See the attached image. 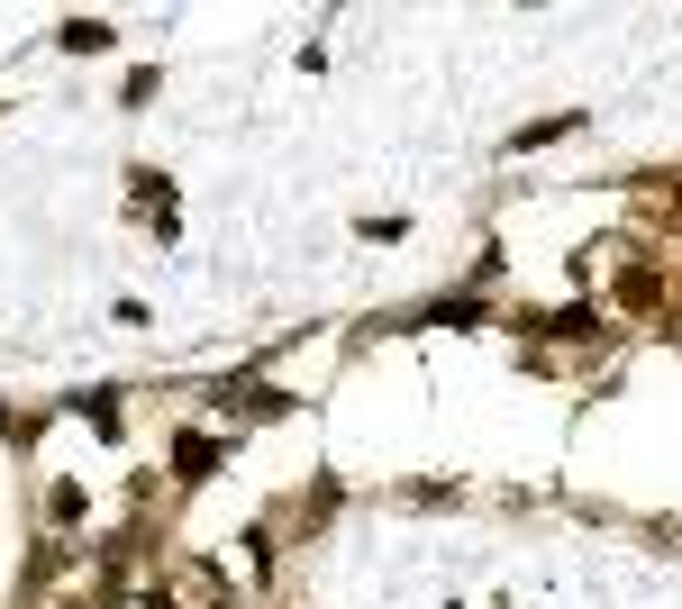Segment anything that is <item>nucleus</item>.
<instances>
[{
	"mask_svg": "<svg viewBox=\"0 0 682 609\" xmlns=\"http://www.w3.org/2000/svg\"><path fill=\"white\" fill-rule=\"evenodd\" d=\"M173 464H183V482H200V473L219 464V446L210 437H183V446H173Z\"/></svg>",
	"mask_w": 682,
	"mask_h": 609,
	"instance_id": "obj_1",
	"label": "nucleus"
},
{
	"mask_svg": "<svg viewBox=\"0 0 682 609\" xmlns=\"http://www.w3.org/2000/svg\"><path fill=\"white\" fill-rule=\"evenodd\" d=\"M100 46H110V28H100V18H73V28H64V55H100Z\"/></svg>",
	"mask_w": 682,
	"mask_h": 609,
	"instance_id": "obj_2",
	"label": "nucleus"
},
{
	"mask_svg": "<svg viewBox=\"0 0 682 609\" xmlns=\"http://www.w3.org/2000/svg\"><path fill=\"white\" fill-rule=\"evenodd\" d=\"M73 410H83V419L100 427V437H110V427H119V391H83V400H73Z\"/></svg>",
	"mask_w": 682,
	"mask_h": 609,
	"instance_id": "obj_3",
	"label": "nucleus"
},
{
	"mask_svg": "<svg viewBox=\"0 0 682 609\" xmlns=\"http://www.w3.org/2000/svg\"><path fill=\"white\" fill-rule=\"evenodd\" d=\"M528 327H546V337H592V310H555V319H528Z\"/></svg>",
	"mask_w": 682,
	"mask_h": 609,
	"instance_id": "obj_4",
	"label": "nucleus"
},
{
	"mask_svg": "<svg viewBox=\"0 0 682 609\" xmlns=\"http://www.w3.org/2000/svg\"><path fill=\"white\" fill-rule=\"evenodd\" d=\"M483 310H473V300H437V310H427V327H473Z\"/></svg>",
	"mask_w": 682,
	"mask_h": 609,
	"instance_id": "obj_5",
	"label": "nucleus"
}]
</instances>
